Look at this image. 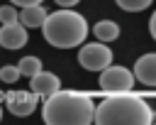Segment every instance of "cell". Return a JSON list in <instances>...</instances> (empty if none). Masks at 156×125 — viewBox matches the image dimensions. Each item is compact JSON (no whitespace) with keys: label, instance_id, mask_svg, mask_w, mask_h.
<instances>
[{"label":"cell","instance_id":"cell-1","mask_svg":"<svg viewBox=\"0 0 156 125\" xmlns=\"http://www.w3.org/2000/svg\"><path fill=\"white\" fill-rule=\"evenodd\" d=\"M156 120L154 108L134 91L107 93L105 100L95 105L98 125H151Z\"/></svg>","mask_w":156,"mask_h":125},{"label":"cell","instance_id":"cell-2","mask_svg":"<svg viewBox=\"0 0 156 125\" xmlns=\"http://www.w3.org/2000/svg\"><path fill=\"white\" fill-rule=\"evenodd\" d=\"M41 118L49 125H90L95 120V100L83 91H56L44 98Z\"/></svg>","mask_w":156,"mask_h":125},{"label":"cell","instance_id":"cell-3","mask_svg":"<svg viewBox=\"0 0 156 125\" xmlns=\"http://www.w3.org/2000/svg\"><path fill=\"white\" fill-rule=\"evenodd\" d=\"M41 32L51 47L73 49V47H80L88 37V20L80 12H73L71 7H61V10L46 15Z\"/></svg>","mask_w":156,"mask_h":125},{"label":"cell","instance_id":"cell-4","mask_svg":"<svg viewBox=\"0 0 156 125\" xmlns=\"http://www.w3.org/2000/svg\"><path fill=\"white\" fill-rule=\"evenodd\" d=\"M134 71L127 69V66H119V64H110L100 71V91L107 96V93H124V91H132L134 88Z\"/></svg>","mask_w":156,"mask_h":125},{"label":"cell","instance_id":"cell-5","mask_svg":"<svg viewBox=\"0 0 156 125\" xmlns=\"http://www.w3.org/2000/svg\"><path fill=\"white\" fill-rule=\"evenodd\" d=\"M78 64L85 71H102L105 66L112 64V49L107 47V42H100V39L90 44H80Z\"/></svg>","mask_w":156,"mask_h":125},{"label":"cell","instance_id":"cell-6","mask_svg":"<svg viewBox=\"0 0 156 125\" xmlns=\"http://www.w3.org/2000/svg\"><path fill=\"white\" fill-rule=\"evenodd\" d=\"M37 103H39V96L29 88V91H7L5 93V108L12 113V115H29L37 110Z\"/></svg>","mask_w":156,"mask_h":125},{"label":"cell","instance_id":"cell-7","mask_svg":"<svg viewBox=\"0 0 156 125\" xmlns=\"http://www.w3.org/2000/svg\"><path fill=\"white\" fill-rule=\"evenodd\" d=\"M27 39H29L27 27L20 20L17 22H7V25L0 27V47H5V49H20V47L27 44Z\"/></svg>","mask_w":156,"mask_h":125},{"label":"cell","instance_id":"cell-8","mask_svg":"<svg viewBox=\"0 0 156 125\" xmlns=\"http://www.w3.org/2000/svg\"><path fill=\"white\" fill-rule=\"evenodd\" d=\"M29 88H32L39 98H46V96H51V93H56V91L61 88V81H58V76L51 74V71H37L34 76H29Z\"/></svg>","mask_w":156,"mask_h":125},{"label":"cell","instance_id":"cell-9","mask_svg":"<svg viewBox=\"0 0 156 125\" xmlns=\"http://www.w3.org/2000/svg\"><path fill=\"white\" fill-rule=\"evenodd\" d=\"M132 71H134V78H136L139 83H144V86H156V51L139 56Z\"/></svg>","mask_w":156,"mask_h":125},{"label":"cell","instance_id":"cell-10","mask_svg":"<svg viewBox=\"0 0 156 125\" xmlns=\"http://www.w3.org/2000/svg\"><path fill=\"white\" fill-rule=\"evenodd\" d=\"M46 15H49V10H44L41 2H39V5H27V7L20 10V22H22L27 29H32V27H41L44 20H46Z\"/></svg>","mask_w":156,"mask_h":125},{"label":"cell","instance_id":"cell-11","mask_svg":"<svg viewBox=\"0 0 156 125\" xmlns=\"http://www.w3.org/2000/svg\"><path fill=\"white\" fill-rule=\"evenodd\" d=\"M93 34L100 42H115L119 37V25L115 20H100V22L93 25Z\"/></svg>","mask_w":156,"mask_h":125},{"label":"cell","instance_id":"cell-12","mask_svg":"<svg viewBox=\"0 0 156 125\" xmlns=\"http://www.w3.org/2000/svg\"><path fill=\"white\" fill-rule=\"evenodd\" d=\"M17 69L22 76H34L37 71H41V61H39V56H22Z\"/></svg>","mask_w":156,"mask_h":125},{"label":"cell","instance_id":"cell-13","mask_svg":"<svg viewBox=\"0 0 156 125\" xmlns=\"http://www.w3.org/2000/svg\"><path fill=\"white\" fill-rule=\"evenodd\" d=\"M117 2V7H122L124 12H141V10H146L154 0H115Z\"/></svg>","mask_w":156,"mask_h":125},{"label":"cell","instance_id":"cell-14","mask_svg":"<svg viewBox=\"0 0 156 125\" xmlns=\"http://www.w3.org/2000/svg\"><path fill=\"white\" fill-rule=\"evenodd\" d=\"M20 76H22V74H20L17 64H7V66L0 69V81H5V83H15Z\"/></svg>","mask_w":156,"mask_h":125},{"label":"cell","instance_id":"cell-15","mask_svg":"<svg viewBox=\"0 0 156 125\" xmlns=\"http://www.w3.org/2000/svg\"><path fill=\"white\" fill-rule=\"evenodd\" d=\"M17 20H20V10H15L12 5H2V7H0V25L17 22Z\"/></svg>","mask_w":156,"mask_h":125},{"label":"cell","instance_id":"cell-16","mask_svg":"<svg viewBox=\"0 0 156 125\" xmlns=\"http://www.w3.org/2000/svg\"><path fill=\"white\" fill-rule=\"evenodd\" d=\"M12 5H20V7H27V5H39V2H44V0H10Z\"/></svg>","mask_w":156,"mask_h":125},{"label":"cell","instance_id":"cell-17","mask_svg":"<svg viewBox=\"0 0 156 125\" xmlns=\"http://www.w3.org/2000/svg\"><path fill=\"white\" fill-rule=\"evenodd\" d=\"M58 7H73V5H78L80 0H54Z\"/></svg>","mask_w":156,"mask_h":125},{"label":"cell","instance_id":"cell-18","mask_svg":"<svg viewBox=\"0 0 156 125\" xmlns=\"http://www.w3.org/2000/svg\"><path fill=\"white\" fill-rule=\"evenodd\" d=\"M149 32H151V37L156 39V12L151 15V20H149Z\"/></svg>","mask_w":156,"mask_h":125},{"label":"cell","instance_id":"cell-19","mask_svg":"<svg viewBox=\"0 0 156 125\" xmlns=\"http://www.w3.org/2000/svg\"><path fill=\"white\" fill-rule=\"evenodd\" d=\"M0 120H2V110H0Z\"/></svg>","mask_w":156,"mask_h":125},{"label":"cell","instance_id":"cell-20","mask_svg":"<svg viewBox=\"0 0 156 125\" xmlns=\"http://www.w3.org/2000/svg\"><path fill=\"white\" fill-rule=\"evenodd\" d=\"M154 123H156V120H154Z\"/></svg>","mask_w":156,"mask_h":125}]
</instances>
